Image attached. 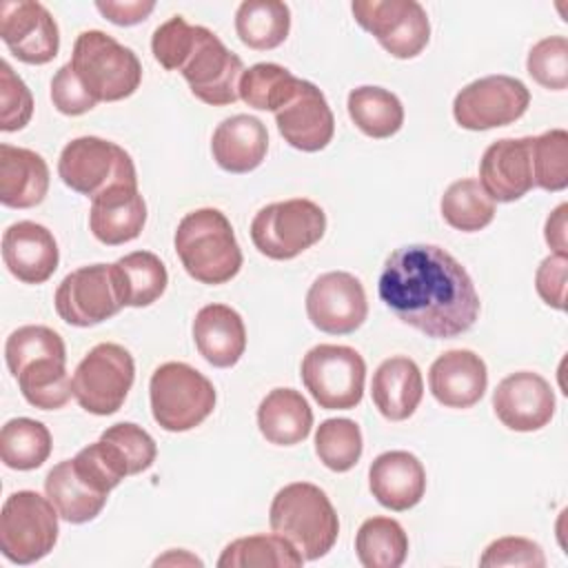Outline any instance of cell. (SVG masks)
I'll return each mask as SVG.
<instances>
[{
    "label": "cell",
    "mask_w": 568,
    "mask_h": 568,
    "mask_svg": "<svg viewBox=\"0 0 568 568\" xmlns=\"http://www.w3.org/2000/svg\"><path fill=\"white\" fill-rule=\"evenodd\" d=\"M44 493L58 515L69 524H87L95 519L109 497L75 470L73 459H64L47 473Z\"/></svg>",
    "instance_id": "cell-31"
},
{
    "label": "cell",
    "mask_w": 568,
    "mask_h": 568,
    "mask_svg": "<svg viewBox=\"0 0 568 568\" xmlns=\"http://www.w3.org/2000/svg\"><path fill=\"white\" fill-rule=\"evenodd\" d=\"M95 9L118 27H133L149 18L155 9L153 0H98Z\"/></svg>",
    "instance_id": "cell-48"
},
{
    "label": "cell",
    "mask_w": 568,
    "mask_h": 568,
    "mask_svg": "<svg viewBox=\"0 0 568 568\" xmlns=\"http://www.w3.org/2000/svg\"><path fill=\"white\" fill-rule=\"evenodd\" d=\"M95 450L118 481L151 468L158 455L153 437L133 422L109 426L95 442Z\"/></svg>",
    "instance_id": "cell-32"
},
{
    "label": "cell",
    "mask_w": 568,
    "mask_h": 568,
    "mask_svg": "<svg viewBox=\"0 0 568 568\" xmlns=\"http://www.w3.org/2000/svg\"><path fill=\"white\" fill-rule=\"evenodd\" d=\"M353 124L368 138L384 140L404 124V106L395 93L382 87H357L346 100Z\"/></svg>",
    "instance_id": "cell-34"
},
{
    "label": "cell",
    "mask_w": 568,
    "mask_h": 568,
    "mask_svg": "<svg viewBox=\"0 0 568 568\" xmlns=\"http://www.w3.org/2000/svg\"><path fill=\"white\" fill-rule=\"evenodd\" d=\"M135 379L133 355L113 342L95 344L75 366L71 390L75 402L93 415H113L122 408Z\"/></svg>",
    "instance_id": "cell-10"
},
{
    "label": "cell",
    "mask_w": 568,
    "mask_h": 568,
    "mask_svg": "<svg viewBox=\"0 0 568 568\" xmlns=\"http://www.w3.org/2000/svg\"><path fill=\"white\" fill-rule=\"evenodd\" d=\"M479 566H528V568H544L546 555L541 546L526 537H499L486 546L484 555L479 557Z\"/></svg>",
    "instance_id": "cell-45"
},
{
    "label": "cell",
    "mask_w": 568,
    "mask_h": 568,
    "mask_svg": "<svg viewBox=\"0 0 568 568\" xmlns=\"http://www.w3.org/2000/svg\"><path fill=\"white\" fill-rule=\"evenodd\" d=\"M302 382L311 397L326 410H351L362 402L364 357L339 344H317L302 359Z\"/></svg>",
    "instance_id": "cell-11"
},
{
    "label": "cell",
    "mask_w": 568,
    "mask_h": 568,
    "mask_svg": "<svg viewBox=\"0 0 568 568\" xmlns=\"http://www.w3.org/2000/svg\"><path fill=\"white\" fill-rule=\"evenodd\" d=\"M280 135L297 151L315 153L328 146L335 133V118L324 93L308 80H302L297 93L275 111Z\"/></svg>",
    "instance_id": "cell-20"
},
{
    "label": "cell",
    "mask_w": 568,
    "mask_h": 568,
    "mask_svg": "<svg viewBox=\"0 0 568 568\" xmlns=\"http://www.w3.org/2000/svg\"><path fill=\"white\" fill-rule=\"evenodd\" d=\"M268 521L273 532L291 541L304 561L324 557L339 535V519L331 499L308 481H293L280 488L271 501Z\"/></svg>",
    "instance_id": "cell-4"
},
{
    "label": "cell",
    "mask_w": 568,
    "mask_h": 568,
    "mask_svg": "<svg viewBox=\"0 0 568 568\" xmlns=\"http://www.w3.org/2000/svg\"><path fill=\"white\" fill-rule=\"evenodd\" d=\"M268 151V133L260 118L237 113L217 124L211 138V153L220 169L248 173L257 169Z\"/></svg>",
    "instance_id": "cell-26"
},
{
    "label": "cell",
    "mask_w": 568,
    "mask_h": 568,
    "mask_svg": "<svg viewBox=\"0 0 568 568\" xmlns=\"http://www.w3.org/2000/svg\"><path fill=\"white\" fill-rule=\"evenodd\" d=\"M566 273H568V255H548L541 260L535 273L537 295L552 308H566Z\"/></svg>",
    "instance_id": "cell-47"
},
{
    "label": "cell",
    "mask_w": 568,
    "mask_h": 568,
    "mask_svg": "<svg viewBox=\"0 0 568 568\" xmlns=\"http://www.w3.org/2000/svg\"><path fill=\"white\" fill-rule=\"evenodd\" d=\"M33 115V95L9 62L0 64V129L20 131Z\"/></svg>",
    "instance_id": "cell-43"
},
{
    "label": "cell",
    "mask_w": 568,
    "mask_h": 568,
    "mask_svg": "<svg viewBox=\"0 0 568 568\" xmlns=\"http://www.w3.org/2000/svg\"><path fill=\"white\" fill-rule=\"evenodd\" d=\"M351 11L355 22L393 58L410 60L430 40V22L417 0H355Z\"/></svg>",
    "instance_id": "cell-12"
},
{
    "label": "cell",
    "mask_w": 568,
    "mask_h": 568,
    "mask_svg": "<svg viewBox=\"0 0 568 568\" xmlns=\"http://www.w3.org/2000/svg\"><path fill=\"white\" fill-rule=\"evenodd\" d=\"M377 291L397 320L433 339L466 333L481 308L468 271L435 244L395 248L384 262Z\"/></svg>",
    "instance_id": "cell-1"
},
{
    "label": "cell",
    "mask_w": 568,
    "mask_h": 568,
    "mask_svg": "<svg viewBox=\"0 0 568 568\" xmlns=\"http://www.w3.org/2000/svg\"><path fill=\"white\" fill-rule=\"evenodd\" d=\"M71 67L95 102H118L133 95L142 82L138 55L100 29L75 38Z\"/></svg>",
    "instance_id": "cell-5"
},
{
    "label": "cell",
    "mask_w": 568,
    "mask_h": 568,
    "mask_svg": "<svg viewBox=\"0 0 568 568\" xmlns=\"http://www.w3.org/2000/svg\"><path fill=\"white\" fill-rule=\"evenodd\" d=\"M146 222V202L138 186H115L91 200L89 229L106 246L135 240Z\"/></svg>",
    "instance_id": "cell-25"
},
{
    "label": "cell",
    "mask_w": 568,
    "mask_h": 568,
    "mask_svg": "<svg viewBox=\"0 0 568 568\" xmlns=\"http://www.w3.org/2000/svg\"><path fill=\"white\" fill-rule=\"evenodd\" d=\"M528 75L550 91H564L568 87V40L564 36H550L532 44L526 58Z\"/></svg>",
    "instance_id": "cell-42"
},
{
    "label": "cell",
    "mask_w": 568,
    "mask_h": 568,
    "mask_svg": "<svg viewBox=\"0 0 568 568\" xmlns=\"http://www.w3.org/2000/svg\"><path fill=\"white\" fill-rule=\"evenodd\" d=\"M530 104L528 87L513 75H486L466 84L453 100V118L462 129L488 131L517 122Z\"/></svg>",
    "instance_id": "cell-14"
},
{
    "label": "cell",
    "mask_w": 568,
    "mask_h": 568,
    "mask_svg": "<svg viewBox=\"0 0 568 568\" xmlns=\"http://www.w3.org/2000/svg\"><path fill=\"white\" fill-rule=\"evenodd\" d=\"M111 280L122 306H149L169 284L164 262L151 251H133L111 264Z\"/></svg>",
    "instance_id": "cell-30"
},
{
    "label": "cell",
    "mask_w": 568,
    "mask_h": 568,
    "mask_svg": "<svg viewBox=\"0 0 568 568\" xmlns=\"http://www.w3.org/2000/svg\"><path fill=\"white\" fill-rule=\"evenodd\" d=\"M0 38L24 64H47L60 49L55 18L33 0H4L0 4Z\"/></svg>",
    "instance_id": "cell-17"
},
{
    "label": "cell",
    "mask_w": 568,
    "mask_h": 568,
    "mask_svg": "<svg viewBox=\"0 0 568 568\" xmlns=\"http://www.w3.org/2000/svg\"><path fill=\"white\" fill-rule=\"evenodd\" d=\"M2 260L16 280L24 284H42L55 273L60 251L47 226L22 220L2 233Z\"/></svg>",
    "instance_id": "cell-21"
},
{
    "label": "cell",
    "mask_w": 568,
    "mask_h": 568,
    "mask_svg": "<svg viewBox=\"0 0 568 568\" xmlns=\"http://www.w3.org/2000/svg\"><path fill=\"white\" fill-rule=\"evenodd\" d=\"M326 213L306 197L273 202L260 209L251 222L255 248L271 260H293L322 240Z\"/></svg>",
    "instance_id": "cell-8"
},
{
    "label": "cell",
    "mask_w": 568,
    "mask_h": 568,
    "mask_svg": "<svg viewBox=\"0 0 568 568\" xmlns=\"http://www.w3.org/2000/svg\"><path fill=\"white\" fill-rule=\"evenodd\" d=\"M49 428L31 417L9 419L0 430V459L13 470L40 468L51 455Z\"/></svg>",
    "instance_id": "cell-36"
},
{
    "label": "cell",
    "mask_w": 568,
    "mask_h": 568,
    "mask_svg": "<svg viewBox=\"0 0 568 568\" xmlns=\"http://www.w3.org/2000/svg\"><path fill=\"white\" fill-rule=\"evenodd\" d=\"M60 320L87 328L113 317L122 304L111 280V264H91L71 271L53 297Z\"/></svg>",
    "instance_id": "cell-16"
},
{
    "label": "cell",
    "mask_w": 568,
    "mask_h": 568,
    "mask_svg": "<svg viewBox=\"0 0 568 568\" xmlns=\"http://www.w3.org/2000/svg\"><path fill=\"white\" fill-rule=\"evenodd\" d=\"M49 191V166L31 149L0 144V202L9 209L38 206Z\"/></svg>",
    "instance_id": "cell-28"
},
{
    "label": "cell",
    "mask_w": 568,
    "mask_h": 568,
    "mask_svg": "<svg viewBox=\"0 0 568 568\" xmlns=\"http://www.w3.org/2000/svg\"><path fill=\"white\" fill-rule=\"evenodd\" d=\"M304 564V557L295 550L291 541L282 535H248L231 541L220 559V568H251V566H277V568H297Z\"/></svg>",
    "instance_id": "cell-39"
},
{
    "label": "cell",
    "mask_w": 568,
    "mask_h": 568,
    "mask_svg": "<svg viewBox=\"0 0 568 568\" xmlns=\"http://www.w3.org/2000/svg\"><path fill=\"white\" fill-rule=\"evenodd\" d=\"M442 217L462 233H475L495 217V200L484 191L479 180L464 178L453 182L442 195Z\"/></svg>",
    "instance_id": "cell-38"
},
{
    "label": "cell",
    "mask_w": 568,
    "mask_h": 568,
    "mask_svg": "<svg viewBox=\"0 0 568 568\" xmlns=\"http://www.w3.org/2000/svg\"><path fill=\"white\" fill-rule=\"evenodd\" d=\"M291 31V9L280 0H246L235 11V33L248 49L280 47Z\"/></svg>",
    "instance_id": "cell-33"
},
{
    "label": "cell",
    "mask_w": 568,
    "mask_h": 568,
    "mask_svg": "<svg viewBox=\"0 0 568 568\" xmlns=\"http://www.w3.org/2000/svg\"><path fill=\"white\" fill-rule=\"evenodd\" d=\"M257 428L275 446H295L313 428V410L295 388H273L257 406Z\"/></svg>",
    "instance_id": "cell-29"
},
{
    "label": "cell",
    "mask_w": 568,
    "mask_h": 568,
    "mask_svg": "<svg viewBox=\"0 0 568 568\" xmlns=\"http://www.w3.org/2000/svg\"><path fill=\"white\" fill-rule=\"evenodd\" d=\"M532 178L544 191H564L568 186V133L550 129L532 138Z\"/></svg>",
    "instance_id": "cell-41"
},
{
    "label": "cell",
    "mask_w": 568,
    "mask_h": 568,
    "mask_svg": "<svg viewBox=\"0 0 568 568\" xmlns=\"http://www.w3.org/2000/svg\"><path fill=\"white\" fill-rule=\"evenodd\" d=\"M58 517L49 497L36 490L9 495L0 513L2 555L18 566H29L47 557L58 541Z\"/></svg>",
    "instance_id": "cell-9"
},
{
    "label": "cell",
    "mask_w": 568,
    "mask_h": 568,
    "mask_svg": "<svg viewBox=\"0 0 568 568\" xmlns=\"http://www.w3.org/2000/svg\"><path fill=\"white\" fill-rule=\"evenodd\" d=\"M306 315L315 328L328 335H348L357 331L368 302L362 282L346 271L322 273L306 293Z\"/></svg>",
    "instance_id": "cell-15"
},
{
    "label": "cell",
    "mask_w": 568,
    "mask_h": 568,
    "mask_svg": "<svg viewBox=\"0 0 568 568\" xmlns=\"http://www.w3.org/2000/svg\"><path fill=\"white\" fill-rule=\"evenodd\" d=\"M195 27L197 24H189L182 16H173L153 31V38H151L153 58L166 71H180V67L193 44Z\"/></svg>",
    "instance_id": "cell-44"
},
{
    "label": "cell",
    "mask_w": 568,
    "mask_h": 568,
    "mask_svg": "<svg viewBox=\"0 0 568 568\" xmlns=\"http://www.w3.org/2000/svg\"><path fill=\"white\" fill-rule=\"evenodd\" d=\"M51 102L64 115H82L98 104L75 75L71 62L62 64L51 78Z\"/></svg>",
    "instance_id": "cell-46"
},
{
    "label": "cell",
    "mask_w": 568,
    "mask_h": 568,
    "mask_svg": "<svg viewBox=\"0 0 568 568\" xmlns=\"http://www.w3.org/2000/svg\"><path fill=\"white\" fill-rule=\"evenodd\" d=\"M362 430L353 419H324L315 430V453L333 473L351 470L362 457Z\"/></svg>",
    "instance_id": "cell-40"
},
{
    "label": "cell",
    "mask_w": 568,
    "mask_h": 568,
    "mask_svg": "<svg viewBox=\"0 0 568 568\" xmlns=\"http://www.w3.org/2000/svg\"><path fill=\"white\" fill-rule=\"evenodd\" d=\"M355 552L364 568H399L408 555V535L390 517H368L355 535Z\"/></svg>",
    "instance_id": "cell-35"
},
{
    "label": "cell",
    "mask_w": 568,
    "mask_h": 568,
    "mask_svg": "<svg viewBox=\"0 0 568 568\" xmlns=\"http://www.w3.org/2000/svg\"><path fill=\"white\" fill-rule=\"evenodd\" d=\"M58 175L71 191L91 200L115 186H138L131 155L120 144L95 135L75 138L62 149Z\"/></svg>",
    "instance_id": "cell-7"
},
{
    "label": "cell",
    "mask_w": 568,
    "mask_h": 568,
    "mask_svg": "<svg viewBox=\"0 0 568 568\" xmlns=\"http://www.w3.org/2000/svg\"><path fill=\"white\" fill-rule=\"evenodd\" d=\"M175 561H178V564H182V561H184V564H195V566H202V561H200L197 557H193V555H186L184 550H182V552H178V555H175V552H169V555H164V557H158L153 564H155V566H160V564H175Z\"/></svg>",
    "instance_id": "cell-50"
},
{
    "label": "cell",
    "mask_w": 568,
    "mask_h": 568,
    "mask_svg": "<svg viewBox=\"0 0 568 568\" xmlns=\"http://www.w3.org/2000/svg\"><path fill=\"white\" fill-rule=\"evenodd\" d=\"M193 342L211 366L231 368L246 351L244 320L226 304H206L195 313Z\"/></svg>",
    "instance_id": "cell-24"
},
{
    "label": "cell",
    "mask_w": 568,
    "mask_h": 568,
    "mask_svg": "<svg viewBox=\"0 0 568 568\" xmlns=\"http://www.w3.org/2000/svg\"><path fill=\"white\" fill-rule=\"evenodd\" d=\"M175 253L200 284H226L242 268V251L229 217L217 209L186 213L175 231Z\"/></svg>",
    "instance_id": "cell-3"
},
{
    "label": "cell",
    "mask_w": 568,
    "mask_h": 568,
    "mask_svg": "<svg viewBox=\"0 0 568 568\" xmlns=\"http://www.w3.org/2000/svg\"><path fill=\"white\" fill-rule=\"evenodd\" d=\"M566 213L568 204H559L546 220V242L557 255H568V235H566Z\"/></svg>",
    "instance_id": "cell-49"
},
{
    "label": "cell",
    "mask_w": 568,
    "mask_h": 568,
    "mask_svg": "<svg viewBox=\"0 0 568 568\" xmlns=\"http://www.w3.org/2000/svg\"><path fill=\"white\" fill-rule=\"evenodd\" d=\"M368 488L384 508L404 513L426 493L424 464L408 450L382 453L368 468Z\"/></svg>",
    "instance_id": "cell-23"
},
{
    "label": "cell",
    "mask_w": 568,
    "mask_h": 568,
    "mask_svg": "<svg viewBox=\"0 0 568 568\" xmlns=\"http://www.w3.org/2000/svg\"><path fill=\"white\" fill-rule=\"evenodd\" d=\"M149 397L153 419L169 433H184L200 426L215 408L211 379L184 362L158 366L149 382Z\"/></svg>",
    "instance_id": "cell-6"
},
{
    "label": "cell",
    "mask_w": 568,
    "mask_h": 568,
    "mask_svg": "<svg viewBox=\"0 0 568 568\" xmlns=\"http://www.w3.org/2000/svg\"><path fill=\"white\" fill-rule=\"evenodd\" d=\"M180 73L197 100L211 106H226L240 98L237 89L244 64L240 55L229 51L211 29L197 24Z\"/></svg>",
    "instance_id": "cell-13"
},
{
    "label": "cell",
    "mask_w": 568,
    "mask_h": 568,
    "mask_svg": "<svg viewBox=\"0 0 568 568\" xmlns=\"http://www.w3.org/2000/svg\"><path fill=\"white\" fill-rule=\"evenodd\" d=\"M9 373L18 379L22 397L40 408H62L73 390L67 373V348L62 337L42 324L16 328L4 344Z\"/></svg>",
    "instance_id": "cell-2"
},
{
    "label": "cell",
    "mask_w": 568,
    "mask_h": 568,
    "mask_svg": "<svg viewBox=\"0 0 568 568\" xmlns=\"http://www.w3.org/2000/svg\"><path fill=\"white\" fill-rule=\"evenodd\" d=\"M555 406L552 386L532 371L510 373L493 393V410L497 419L517 433H532L550 424Z\"/></svg>",
    "instance_id": "cell-18"
},
{
    "label": "cell",
    "mask_w": 568,
    "mask_h": 568,
    "mask_svg": "<svg viewBox=\"0 0 568 568\" xmlns=\"http://www.w3.org/2000/svg\"><path fill=\"white\" fill-rule=\"evenodd\" d=\"M479 184L497 202H515L532 186V138H501L479 160Z\"/></svg>",
    "instance_id": "cell-19"
},
{
    "label": "cell",
    "mask_w": 568,
    "mask_h": 568,
    "mask_svg": "<svg viewBox=\"0 0 568 568\" xmlns=\"http://www.w3.org/2000/svg\"><path fill=\"white\" fill-rule=\"evenodd\" d=\"M428 386L442 406L470 408L486 393V362L468 348L446 351L430 364Z\"/></svg>",
    "instance_id": "cell-22"
},
{
    "label": "cell",
    "mask_w": 568,
    "mask_h": 568,
    "mask_svg": "<svg viewBox=\"0 0 568 568\" xmlns=\"http://www.w3.org/2000/svg\"><path fill=\"white\" fill-rule=\"evenodd\" d=\"M302 78L275 62H257L244 69L240 78V98L260 111H280L297 93Z\"/></svg>",
    "instance_id": "cell-37"
},
{
    "label": "cell",
    "mask_w": 568,
    "mask_h": 568,
    "mask_svg": "<svg viewBox=\"0 0 568 568\" xmlns=\"http://www.w3.org/2000/svg\"><path fill=\"white\" fill-rule=\"evenodd\" d=\"M371 397L375 408L386 419H408L424 397V379L419 366L404 355L384 359L373 373Z\"/></svg>",
    "instance_id": "cell-27"
}]
</instances>
